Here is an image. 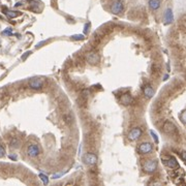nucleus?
Instances as JSON below:
<instances>
[{"label":"nucleus","mask_w":186,"mask_h":186,"mask_svg":"<svg viewBox=\"0 0 186 186\" xmlns=\"http://www.w3.org/2000/svg\"><path fill=\"white\" fill-rule=\"evenodd\" d=\"M157 169V161L156 160H146L143 164V170L146 173H154Z\"/></svg>","instance_id":"nucleus-1"},{"label":"nucleus","mask_w":186,"mask_h":186,"mask_svg":"<svg viewBox=\"0 0 186 186\" xmlns=\"http://www.w3.org/2000/svg\"><path fill=\"white\" fill-rule=\"evenodd\" d=\"M43 86V80L41 78H32L29 81V87L33 90H39Z\"/></svg>","instance_id":"nucleus-2"},{"label":"nucleus","mask_w":186,"mask_h":186,"mask_svg":"<svg viewBox=\"0 0 186 186\" xmlns=\"http://www.w3.org/2000/svg\"><path fill=\"white\" fill-rule=\"evenodd\" d=\"M142 134H143V130L140 127H136V128H132L129 132H128V138L130 141H138V138H141Z\"/></svg>","instance_id":"nucleus-3"},{"label":"nucleus","mask_w":186,"mask_h":186,"mask_svg":"<svg viewBox=\"0 0 186 186\" xmlns=\"http://www.w3.org/2000/svg\"><path fill=\"white\" fill-rule=\"evenodd\" d=\"M164 131L166 132V134H171V136H173V134H177V127H176V125L174 124V123H172L171 121H166V123L164 124Z\"/></svg>","instance_id":"nucleus-4"},{"label":"nucleus","mask_w":186,"mask_h":186,"mask_svg":"<svg viewBox=\"0 0 186 186\" xmlns=\"http://www.w3.org/2000/svg\"><path fill=\"white\" fill-rule=\"evenodd\" d=\"M123 9H124V4H123V2L121 0H116L111 6V11L115 15L121 14L123 11Z\"/></svg>","instance_id":"nucleus-5"},{"label":"nucleus","mask_w":186,"mask_h":186,"mask_svg":"<svg viewBox=\"0 0 186 186\" xmlns=\"http://www.w3.org/2000/svg\"><path fill=\"white\" fill-rule=\"evenodd\" d=\"M87 61L90 64H93V65H96V64L99 63L100 61V56L99 54H97L96 52H90L87 55Z\"/></svg>","instance_id":"nucleus-6"},{"label":"nucleus","mask_w":186,"mask_h":186,"mask_svg":"<svg viewBox=\"0 0 186 186\" xmlns=\"http://www.w3.org/2000/svg\"><path fill=\"white\" fill-rule=\"evenodd\" d=\"M152 144L148 143V142H144V143L140 144V146H138V152L141 154H148V153L152 151Z\"/></svg>","instance_id":"nucleus-7"},{"label":"nucleus","mask_w":186,"mask_h":186,"mask_svg":"<svg viewBox=\"0 0 186 186\" xmlns=\"http://www.w3.org/2000/svg\"><path fill=\"white\" fill-rule=\"evenodd\" d=\"M83 160L86 164L88 166H93V164H96V161H97V156L95 154H93V153H87L84 157H83Z\"/></svg>","instance_id":"nucleus-8"},{"label":"nucleus","mask_w":186,"mask_h":186,"mask_svg":"<svg viewBox=\"0 0 186 186\" xmlns=\"http://www.w3.org/2000/svg\"><path fill=\"white\" fill-rule=\"evenodd\" d=\"M39 152H41V149L36 144H31L27 149V154L30 157H36L39 154Z\"/></svg>","instance_id":"nucleus-9"},{"label":"nucleus","mask_w":186,"mask_h":186,"mask_svg":"<svg viewBox=\"0 0 186 186\" xmlns=\"http://www.w3.org/2000/svg\"><path fill=\"white\" fill-rule=\"evenodd\" d=\"M174 21V15H173V10L171 8H168L164 11V23L166 25H169Z\"/></svg>","instance_id":"nucleus-10"},{"label":"nucleus","mask_w":186,"mask_h":186,"mask_svg":"<svg viewBox=\"0 0 186 186\" xmlns=\"http://www.w3.org/2000/svg\"><path fill=\"white\" fill-rule=\"evenodd\" d=\"M119 101L122 104H124V106H128V104H130L132 102V97L129 93H124L119 97Z\"/></svg>","instance_id":"nucleus-11"},{"label":"nucleus","mask_w":186,"mask_h":186,"mask_svg":"<svg viewBox=\"0 0 186 186\" xmlns=\"http://www.w3.org/2000/svg\"><path fill=\"white\" fill-rule=\"evenodd\" d=\"M143 92H144V95L146 96V97L148 98H151L153 97V95H154V89L152 88V86L149 84L145 85V86L143 87Z\"/></svg>","instance_id":"nucleus-12"},{"label":"nucleus","mask_w":186,"mask_h":186,"mask_svg":"<svg viewBox=\"0 0 186 186\" xmlns=\"http://www.w3.org/2000/svg\"><path fill=\"white\" fill-rule=\"evenodd\" d=\"M166 166H169V168L171 169H175V168H178V161L177 159L175 158V157H170V158L166 160Z\"/></svg>","instance_id":"nucleus-13"},{"label":"nucleus","mask_w":186,"mask_h":186,"mask_svg":"<svg viewBox=\"0 0 186 186\" xmlns=\"http://www.w3.org/2000/svg\"><path fill=\"white\" fill-rule=\"evenodd\" d=\"M4 14L6 15L8 18L13 19V18H17V17L21 16L22 15V13L21 11H14V10H7V9H4Z\"/></svg>","instance_id":"nucleus-14"},{"label":"nucleus","mask_w":186,"mask_h":186,"mask_svg":"<svg viewBox=\"0 0 186 186\" xmlns=\"http://www.w3.org/2000/svg\"><path fill=\"white\" fill-rule=\"evenodd\" d=\"M149 6L153 10H156L160 6V1L159 0H149Z\"/></svg>","instance_id":"nucleus-15"},{"label":"nucleus","mask_w":186,"mask_h":186,"mask_svg":"<svg viewBox=\"0 0 186 186\" xmlns=\"http://www.w3.org/2000/svg\"><path fill=\"white\" fill-rule=\"evenodd\" d=\"M39 178H41V180L43 181V183L45 184V185L49 184V178L45 175H43V174H39Z\"/></svg>","instance_id":"nucleus-16"},{"label":"nucleus","mask_w":186,"mask_h":186,"mask_svg":"<svg viewBox=\"0 0 186 186\" xmlns=\"http://www.w3.org/2000/svg\"><path fill=\"white\" fill-rule=\"evenodd\" d=\"M68 172V170H66V171H64V172H62V173H58V174H54V175L52 176V178L53 179H58V178H60V177H62L63 175H65L66 173Z\"/></svg>","instance_id":"nucleus-17"},{"label":"nucleus","mask_w":186,"mask_h":186,"mask_svg":"<svg viewBox=\"0 0 186 186\" xmlns=\"http://www.w3.org/2000/svg\"><path fill=\"white\" fill-rule=\"evenodd\" d=\"M73 41H82V39H84V35H82V34H78V35H73V36L71 37Z\"/></svg>","instance_id":"nucleus-18"},{"label":"nucleus","mask_w":186,"mask_h":186,"mask_svg":"<svg viewBox=\"0 0 186 186\" xmlns=\"http://www.w3.org/2000/svg\"><path fill=\"white\" fill-rule=\"evenodd\" d=\"M90 26H91V24L89 22H87L86 24H85V26H84V33H85V35H87V34L89 33V31H90Z\"/></svg>","instance_id":"nucleus-19"},{"label":"nucleus","mask_w":186,"mask_h":186,"mask_svg":"<svg viewBox=\"0 0 186 186\" xmlns=\"http://www.w3.org/2000/svg\"><path fill=\"white\" fill-rule=\"evenodd\" d=\"M10 147L11 148H18L19 147V142L17 138H13L10 142Z\"/></svg>","instance_id":"nucleus-20"},{"label":"nucleus","mask_w":186,"mask_h":186,"mask_svg":"<svg viewBox=\"0 0 186 186\" xmlns=\"http://www.w3.org/2000/svg\"><path fill=\"white\" fill-rule=\"evenodd\" d=\"M150 134L152 136V138H153V140H154L155 143L158 144V143H159V140H158V136H157V134H155V132L153 131V130H150Z\"/></svg>","instance_id":"nucleus-21"},{"label":"nucleus","mask_w":186,"mask_h":186,"mask_svg":"<svg viewBox=\"0 0 186 186\" xmlns=\"http://www.w3.org/2000/svg\"><path fill=\"white\" fill-rule=\"evenodd\" d=\"M180 118H181V121L183 123H185L186 124V110L184 112H182L181 116H180Z\"/></svg>","instance_id":"nucleus-22"},{"label":"nucleus","mask_w":186,"mask_h":186,"mask_svg":"<svg viewBox=\"0 0 186 186\" xmlns=\"http://www.w3.org/2000/svg\"><path fill=\"white\" fill-rule=\"evenodd\" d=\"M2 34H4V35H11V34H13V31H11L10 28H6V29L2 32Z\"/></svg>","instance_id":"nucleus-23"},{"label":"nucleus","mask_w":186,"mask_h":186,"mask_svg":"<svg viewBox=\"0 0 186 186\" xmlns=\"http://www.w3.org/2000/svg\"><path fill=\"white\" fill-rule=\"evenodd\" d=\"M5 155V150H4V148L2 147V146L0 145V158L1 157H3Z\"/></svg>","instance_id":"nucleus-24"},{"label":"nucleus","mask_w":186,"mask_h":186,"mask_svg":"<svg viewBox=\"0 0 186 186\" xmlns=\"http://www.w3.org/2000/svg\"><path fill=\"white\" fill-rule=\"evenodd\" d=\"M30 54H31V52H26V53H25V55H24V56L22 57V60H25L26 58H27V57L29 56Z\"/></svg>","instance_id":"nucleus-25"},{"label":"nucleus","mask_w":186,"mask_h":186,"mask_svg":"<svg viewBox=\"0 0 186 186\" xmlns=\"http://www.w3.org/2000/svg\"><path fill=\"white\" fill-rule=\"evenodd\" d=\"M181 156H182V158H183V159H184V160H185V161H186V151H184V152H182Z\"/></svg>","instance_id":"nucleus-26"},{"label":"nucleus","mask_w":186,"mask_h":186,"mask_svg":"<svg viewBox=\"0 0 186 186\" xmlns=\"http://www.w3.org/2000/svg\"><path fill=\"white\" fill-rule=\"evenodd\" d=\"M9 158L13 159V160H16V159H17V156H16V155H9Z\"/></svg>","instance_id":"nucleus-27"},{"label":"nucleus","mask_w":186,"mask_h":186,"mask_svg":"<svg viewBox=\"0 0 186 186\" xmlns=\"http://www.w3.org/2000/svg\"><path fill=\"white\" fill-rule=\"evenodd\" d=\"M20 5H22V3L19 2V3H17V4H16V6H20Z\"/></svg>","instance_id":"nucleus-28"}]
</instances>
